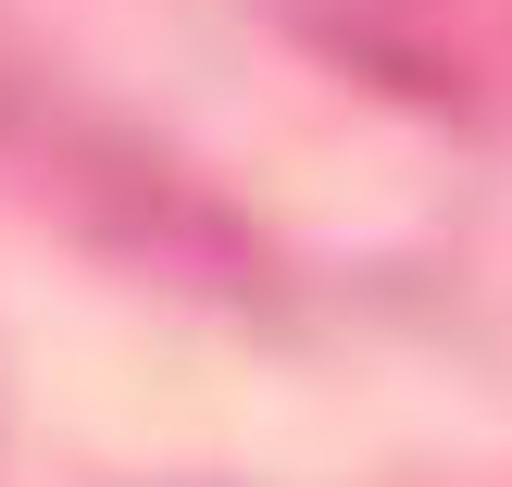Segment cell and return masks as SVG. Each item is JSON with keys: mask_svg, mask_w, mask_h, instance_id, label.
<instances>
[{"mask_svg": "<svg viewBox=\"0 0 512 487\" xmlns=\"http://www.w3.org/2000/svg\"><path fill=\"white\" fill-rule=\"evenodd\" d=\"M0 175L38 188L50 225L100 238L138 275H175V288H263L250 225L225 213L188 163H163L138 125H113L50 50H25L13 25H0Z\"/></svg>", "mask_w": 512, "mask_h": 487, "instance_id": "1", "label": "cell"}]
</instances>
